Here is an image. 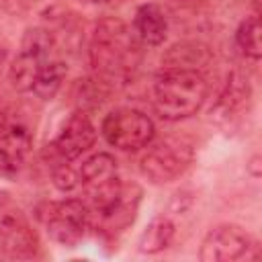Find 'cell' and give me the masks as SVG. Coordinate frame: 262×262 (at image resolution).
Wrapping results in <instances>:
<instances>
[{
	"label": "cell",
	"mask_w": 262,
	"mask_h": 262,
	"mask_svg": "<svg viewBox=\"0 0 262 262\" xmlns=\"http://www.w3.org/2000/svg\"><path fill=\"white\" fill-rule=\"evenodd\" d=\"M141 43L121 18H102L96 23L90 39V66L98 86H125L129 84L141 66Z\"/></svg>",
	"instance_id": "cell-1"
},
{
	"label": "cell",
	"mask_w": 262,
	"mask_h": 262,
	"mask_svg": "<svg viewBox=\"0 0 262 262\" xmlns=\"http://www.w3.org/2000/svg\"><path fill=\"white\" fill-rule=\"evenodd\" d=\"M209 94V82L201 70L166 66L151 84V102L164 121H182L201 111Z\"/></svg>",
	"instance_id": "cell-2"
},
{
	"label": "cell",
	"mask_w": 262,
	"mask_h": 262,
	"mask_svg": "<svg viewBox=\"0 0 262 262\" xmlns=\"http://www.w3.org/2000/svg\"><path fill=\"white\" fill-rule=\"evenodd\" d=\"M78 180L86 196L84 203L98 217H106L123 199L125 186L119 176L117 160L106 151L86 158L78 170Z\"/></svg>",
	"instance_id": "cell-3"
},
{
	"label": "cell",
	"mask_w": 262,
	"mask_h": 262,
	"mask_svg": "<svg viewBox=\"0 0 262 262\" xmlns=\"http://www.w3.org/2000/svg\"><path fill=\"white\" fill-rule=\"evenodd\" d=\"M53 51H55V37L49 29L43 27L27 29L20 41V49L8 68V82L12 84V88L18 92H31L39 70L47 61L55 59Z\"/></svg>",
	"instance_id": "cell-4"
},
{
	"label": "cell",
	"mask_w": 262,
	"mask_h": 262,
	"mask_svg": "<svg viewBox=\"0 0 262 262\" xmlns=\"http://www.w3.org/2000/svg\"><path fill=\"white\" fill-rule=\"evenodd\" d=\"M145 154L139 160V168L143 176L151 182H172L178 178L192 162V145L180 137H164L158 141H149Z\"/></svg>",
	"instance_id": "cell-5"
},
{
	"label": "cell",
	"mask_w": 262,
	"mask_h": 262,
	"mask_svg": "<svg viewBox=\"0 0 262 262\" xmlns=\"http://www.w3.org/2000/svg\"><path fill=\"white\" fill-rule=\"evenodd\" d=\"M100 131L106 143L121 151H139L156 137L154 121L145 113L129 106L111 111L102 119Z\"/></svg>",
	"instance_id": "cell-6"
},
{
	"label": "cell",
	"mask_w": 262,
	"mask_h": 262,
	"mask_svg": "<svg viewBox=\"0 0 262 262\" xmlns=\"http://www.w3.org/2000/svg\"><path fill=\"white\" fill-rule=\"evenodd\" d=\"M41 221L55 244L74 248L84 239L90 227V209L80 199H63L45 205Z\"/></svg>",
	"instance_id": "cell-7"
},
{
	"label": "cell",
	"mask_w": 262,
	"mask_h": 262,
	"mask_svg": "<svg viewBox=\"0 0 262 262\" xmlns=\"http://www.w3.org/2000/svg\"><path fill=\"white\" fill-rule=\"evenodd\" d=\"M199 258L203 262H235L244 258L252 260L258 258V244L246 229L223 223L205 235Z\"/></svg>",
	"instance_id": "cell-8"
},
{
	"label": "cell",
	"mask_w": 262,
	"mask_h": 262,
	"mask_svg": "<svg viewBox=\"0 0 262 262\" xmlns=\"http://www.w3.org/2000/svg\"><path fill=\"white\" fill-rule=\"evenodd\" d=\"M33 147L29 125L10 111H0V172L14 174L23 168Z\"/></svg>",
	"instance_id": "cell-9"
},
{
	"label": "cell",
	"mask_w": 262,
	"mask_h": 262,
	"mask_svg": "<svg viewBox=\"0 0 262 262\" xmlns=\"http://www.w3.org/2000/svg\"><path fill=\"white\" fill-rule=\"evenodd\" d=\"M94 141H96V127L92 125L90 117L80 108L66 119L57 137L47 145V149H51L55 156L68 162H74L82 154H86L94 145Z\"/></svg>",
	"instance_id": "cell-10"
},
{
	"label": "cell",
	"mask_w": 262,
	"mask_h": 262,
	"mask_svg": "<svg viewBox=\"0 0 262 262\" xmlns=\"http://www.w3.org/2000/svg\"><path fill=\"white\" fill-rule=\"evenodd\" d=\"M39 248L35 229L14 207H0V250L10 258H31Z\"/></svg>",
	"instance_id": "cell-11"
},
{
	"label": "cell",
	"mask_w": 262,
	"mask_h": 262,
	"mask_svg": "<svg viewBox=\"0 0 262 262\" xmlns=\"http://www.w3.org/2000/svg\"><path fill=\"white\" fill-rule=\"evenodd\" d=\"M133 33L139 39L141 45L147 47H158L164 43L166 35H168V18L166 12L158 6V4H141L135 10L133 16Z\"/></svg>",
	"instance_id": "cell-12"
},
{
	"label": "cell",
	"mask_w": 262,
	"mask_h": 262,
	"mask_svg": "<svg viewBox=\"0 0 262 262\" xmlns=\"http://www.w3.org/2000/svg\"><path fill=\"white\" fill-rule=\"evenodd\" d=\"M66 76H68V66L61 59H51L39 70L31 92L41 100H51L61 90Z\"/></svg>",
	"instance_id": "cell-13"
},
{
	"label": "cell",
	"mask_w": 262,
	"mask_h": 262,
	"mask_svg": "<svg viewBox=\"0 0 262 262\" xmlns=\"http://www.w3.org/2000/svg\"><path fill=\"white\" fill-rule=\"evenodd\" d=\"M174 239V223L168 217H156L139 237V252L158 254L166 250Z\"/></svg>",
	"instance_id": "cell-14"
},
{
	"label": "cell",
	"mask_w": 262,
	"mask_h": 262,
	"mask_svg": "<svg viewBox=\"0 0 262 262\" xmlns=\"http://www.w3.org/2000/svg\"><path fill=\"white\" fill-rule=\"evenodd\" d=\"M235 43L246 57L260 59L262 45H260V16L258 14H252L239 23V27L235 31Z\"/></svg>",
	"instance_id": "cell-15"
},
{
	"label": "cell",
	"mask_w": 262,
	"mask_h": 262,
	"mask_svg": "<svg viewBox=\"0 0 262 262\" xmlns=\"http://www.w3.org/2000/svg\"><path fill=\"white\" fill-rule=\"evenodd\" d=\"M207 47L199 45V43H180L174 45L170 49V53L166 55V66H178V68H192V70H201L199 66L207 63Z\"/></svg>",
	"instance_id": "cell-16"
},
{
	"label": "cell",
	"mask_w": 262,
	"mask_h": 262,
	"mask_svg": "<svg viewBox=\"0 0 262 262\" xmlns=\"http://www.w3.org/2000/svg\"><path fill=\"white\" fill-rule=\"evenodd\" d=\"M43 156H45L47 166H49V170H51L53 184H55L59 190H63V192L74 190L80 180H78V172L70 166V162L63 160V158H59V156H55V154H53L51 149H47V147H45Z\"/></svg>",
	"instance_id": "cell-17"
},
{
	"label": "cell",
	"mask_w": 262,
	"mask_h": 262,
	"mask_svg": "<svg viewBox=\"0 0 262 262\" xmlns=\"http://www.w3.org/2000/svg\"><path fill=\"white\" fill-rule=\"evenodd\" d=\"M246 166H248V170H250V174H252L254 178L260 176V156H254Z\"/></svg>",
	"instance_id": "cell-18"
},
{
	"label": "cell",
	"mask_w": 262,
	"mask_h": 262,
	"mask_svg": "<svg viewBox=\"0 0 262 262\" xmlns=\"http://www.w3.org/2000/svg\"><path fill=\"white\" fill-rule=\"evenodd\" d=\"M82 2H86V4H113V2H117V0H82Z\"/></svg>",
	"instance_id": "cell-19"
},
{
	"label": "cell",
	"mask_w": 262,
	"mask_h": 262,
	"mask_svg": "<svg viewBox=\"0 0 262 262\" xmlns=\"http://www.w3.org/2000/svg\"><path fill=\"white\" fill-rule=\"evenodd\" d=\"M4 55H6V43H4V39H2V35H0V63H2Z\"/></svg>",
	"instance_id": "cell-20"
},
{
	"label": "cell",
	"mask_w": 262,
	"mask_h": 262,
	"mask_svg": "<svg viewBox=\"0 0 262 262\" xmlns=\"http://www.w3.org/2000/svg\"><path fill=\"white\" fill-rule=\"evenodd\" d=\"M252 6H254V14L260 16V0H252Z\"/></svg>",
	"instance_id": "cell-21"
}]
</instances>
